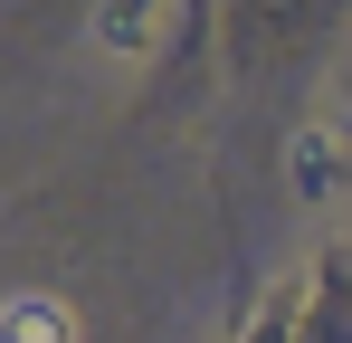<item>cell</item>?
<instances>
[{"mask_svg": "<svg viewBox=\"0 0 352 343\" xmlns=\"http://www.w3.org/2000/svg\"><path fill=\"white\" fill-rule=\"evenodd\" d=\"M0 343H76V315L58 295H0Z\"/></svg>", "mask_w": 352, "mask_h": 343, "instance_id": "1", "label": "cell"}, {"mask_svg": "<svg viewBox=\"0 0 352 343\" xmlns=\"http://www.w3.org/2000/svg\"><path fill=\"white\" fill-rule=\"evenodd\" d=\"M153 19H162V0H115V10L96 19V39L133 57V48H153Z\"/></svg>", "mask_w": 352, "mask_h": 343, "instance_id": "2", "label": "cell"}]
</instances>
